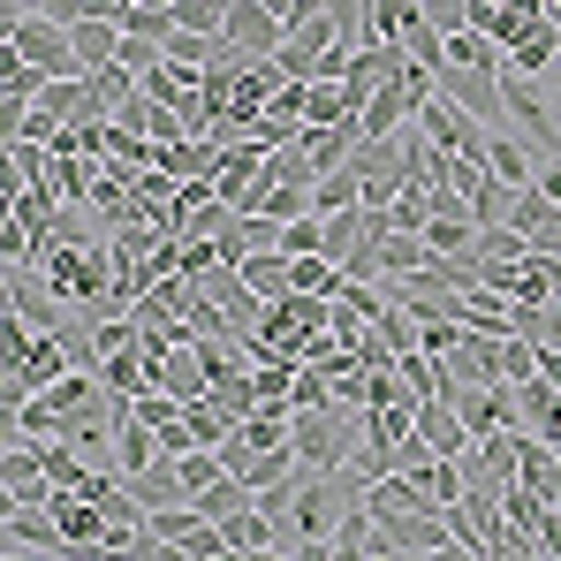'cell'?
Masks as SVG:
<instances>
[{
	"label": "cell",
	"mask_w": 561,
	"mask_h": 561,
	"mask_svg": "<svg viewBox=\"0 0 561 561\" xmlns=\"http://www.w3.org/2000/svg\"><path fill=\"white\" fill-rule=\"evenodd\" d=\"M350 402H311V410H296V463L304 470H350L357 463V448L365 440H350V417H342Z\"/></svg>",
	"instance_id": "1"
},
{
	"label": "cell",
	"mask_w": 561,
	"mask_h": 561,
	"mask_svg": "<svg viewBox=\"0 0 561 561\" xmlns=\"http://www.w3.org/2000/svg\"><path fill=\"white\" fill-rule=\"evenodd\" d=\"M0 493L15 501V508H54V470L38 456V440L31 433H8V448H0Z\"/></svg>",
	"instance_id": "2"
},
{
	"label": "cell",
	"mask_w": 561,
	"mask_h": 561,
	"mask_svg": "<svg viewBox=\"0 0 561 561\" xmlns=\"http://www.w3.org/2000/svg\"><path fill=\"white\" fill-rule=\"evenodd\" d=\"M417 122H425V137H433L440 152H456V160H485V137H493V129H485L470 106H456L448 92L425 99V106H417Z\"/></svg>",
	"instance_id": "3"
},
{
	"label": "cell",
	"mask_w": 561,
	"mask_h": 561,
	"mask_svg": "<svg viewBox=\"0 0 561 561\" xmlns=\"http://www.w3.org/2000/svg\"><path fill=\"white\" fill-rule=\"evenodd\" d=\"M220 38H236L251 61H274L280 38H288V15L266 8V0H236V8H228V23H220Z\"/></svg>",
	"instance_id": "4"
},
{
	"label": "cell",
	"mask_w": 561,
	"mask_h": 561,
	"mask_svg": "<svg viewBox=\"0 0 561 561\" xmlns=\"http://www.w3.org/2000/svg\"><path fill=\"white\" fill-rule=\"evenodd\" d=\"M266 160H274V152H266L259 137H236V145L220 152V168H213V190H220V197H228V205L243 213V197L259 190V175H266Z\"/></svg>",
	"instance_id": "5"
},
{
	"label": "cell",
	"mask_w": 561,
	"mask_h": 561,
	"mask_svg": "<svg viewBox=\"0 0 561 561\" xmlns=\"http://www.w3.org/2000/svg\"><path fill=\"white\" fill-rule=\"evenodd\" d=\"M54 524H61V539L77 547V554H106V508H99L92 493H54Z\"/></svg>",
	"instance_id": "6"
},
{
	"label": "cell",
	"mask_w": 561,
	"mask_h": 561,
	"mask_svg": "<svg viewBox=\"0 0 561 561\" xmlns=\"http://www.w3.org/2000/svg\"><path fill=\"white\" fill-rule=\"evenodd\" d=\"M23 554H77V547L61 539L54 508H15L8 501V561H23Z\"/></svg>",
	"instance_id": "7"
},
{
	"label": "cell",
	"mask_w": 561,
	"mask_h": 561,
	"mask_svg": "<svg viewBox=\"0 0 561 561\" xmlns=\"http://www.w3.org/2000/svg\"><path fill=\"white\" fill-rule=\"evenodd\" d=\"M440 92L456 99V106H470L485 129H501L508 122V99H501V77H485V69H448L440 77Z\"/></svg>",
	"instance_id": "8"
},
{
	"label": "cell",
	"mask_w": 561,
	"mask_h": 561,
	"mask_svg": "<svg viewBox=\"0 0 561 561\" xmlns=\"http://www.w3.org/2000/svg\"><path fill=\"white\" fill-rule=\"evenodd\" d=\"M417 433H425L440 456H470V440H478V433L463 425V410H456L448 394H425V402H417Z\"/></svg>",
	"instance_id": "9"
},
{
	"label": "cell",
	"mask_w": 561,
	"mask_h": 561,
	"mask_svg": "<svg viewBox=\"0 0 561 561\" xmlns=\"http://www.w3.org/2000/svg\"><path fill=\"white\" fill-rule=\"evenodd\" d=\"M448 379L456 387H493L501 379V334H478L470 327L463 342H456V357H448Z\"/></svg>",
	"instance_id": "10"
},
{
	"label": "cell",
	"mask_w": 561,
	"mask_h": 561,
	"mask_svg": "<svg viewBox=\"0 0 561 561\" xmlns=\"http://www.w3.org/2000/svg\"><path fill=\"white\" fill-rule=\"evenodd\" d=\"M38 92H46V69H38V61H23V54L8 46V69H0V114H8V129L38 106Z\"/></svg>",
	"instance_id": "11"
},
{
	"label": "cell",
	"mask_w": 561,
	"mask_h": 561,
	"mask_svg": "<svg viewBox=\"0 0 561 561\" xmlns=\"http://www.w3.org/2000/svg\"><path fill=\"white\" fill-rule=\"evenodd\" d=\"M160 463V425H145L137 410H122V433H114V470L137 478V470Z\"/></svg>",
	"instance_id": "12"
},
{
	"label": "cell",
	"mask_w": 561,
	"mask_h": 561,
	"mask_svg": "<svg viewBox=\"0 0 561 561\" xmlns=\"http://www.w3.org/2000/svg\"><path fill=\"white\" fill-rule=\"evenodd\" d=\"M69 38H77V61H84V77H99L106 61H122V23H106L84 8V23H69Z\"/></svg>",
	"instance_id": "13"
},
{
	"label": "cell",
	"mask_w": 561,
	"mask_h": 561,
	"mask_svg": "<svg viewBox=\"0 0 561 561\" xmlns=\"http://www.w3.org/2000/svg\"><path fill=\"white\" fill-rule=\"evenodd\" d=\"M554 61H561L554 23H531V31L508 46V69H516V77H554Z\"/></svg>",
	"instance_id": "14"
},
{
	"label": "cell",
	"mask_w": 561,
	"mask_h": 561,
	"mask_svg": "<svg viewBox=\"0 0 561 561\" xmlns=\"http://www.w3.org/2000/svg\"><path fill=\"white\" fill-rule=\"evenodd\" d=\"M516 478H524L531 493H547V501H554V493H561V448H554V440H539V433H524V456H516Z\"/></svg>",
	"instance_id": "15"
},
{
	"label": "cell",
	"mask_w": 561,
	"mask_h": 561,
	"mask_svg": "<svg viewBox=\"0 0 561 561\" xmlns=\"http://www.w3.org/2000/svg\"><path fill=\"white\" fill-rule=\"evenodd\" d=\"M485 168H493V175H501L508 190L539 183V160H531V145H516V137H501V129L485 137Z\"/></svg>",
	"instance_id": "16"
},
{
	"label": "cell",
	"mask_w": 561,
	"mask_h": 561,
	"mask_svg": "<svg viewBox=\"0 0 561 561\" xmlns=\"http://www.w3.org/2000/svg\"><path fill=\"white\" fill-rule=\"evenodd\" d=\"M501 46L478 31V23H463V31H448V69H485V77H501Z\"/></svg>",
	"instance_id": "17"
},
{
	"label": "cell",
	"mask_w": 561,
	"mask_h": 561,
	"mask_svg": "<svg viewBox=\"0 0 561 561\" xmlns=\"http://www.w3.org/2000/svg\"><path fill=\"white\" fill-rule=\"evenodd\" d=\"M129 485H137V501H145V508H175V501H190V485H183V463H175V456H160L152 470H137Z\"/></svg>",
	"instance_id": "18"
},
{
	"label": "cell",
	"mask_w": 561,
	"mask_h": 561,
	"mask_svg": "<svg viewBox=\"0 0 561 561\" xmlns=\"http://www.w3.org/2000/svg\"><path fill=\"white\" fill-rule=\"evenodd\" d=\"M357 205H365V175L357 168H334V175L311 183V213H357Z\"/></svg>",
	"instance_id": "19"
},
{
	"label": "cell",
	"mask_w": 561,
	"mask_h": 561,
	"mask_svg": "<svg viewBox=\"0 0 561 561\" xmlns=\"http://www.w3.org/2000/svg\"><path fill=\"white\" fill-rule=\"evenodd\" d=\"M99 379H106L114 394H145V387H152V357H145V342H129V350H114V357L99 365Z\"/></svg>",
	"instance_id": "20"
},
{
	"label": "cell",
	"mask_w": 561,
	"mask_h": 561,
	"mask_svg": "<svg viewBox=\"0 0 561 561\" xmlns=\"http://www.w3.org/2000/svg\"><path fill=\"white\" fill-rule=\"evenodd\" d=\"M243 280H251L266 304H280V296H288V251H251V259H243Z\"/></svg>",
	"instance_id": "21"
},
{
	"label": "cell",
	"mask_w": 561,
	"mask_h": 561,
	"mask_svg": "<svg viewBox=\"0 0 561 561\" xmlns=\"http://www.w3.org/2000/svg\"><path fill=\"white\" fill-rule=\"evenodd\" d=\"M8 311H23V319H31L38 334H54V327H61V311H54L46 296H31V280H23V266L8 274Z\"/></svg>",
	"instance_id": "22"
},
{
	"label": "cell",
	"mask_w": 561,
	"mask_h": 561,
	"mask_svg": "<svg viewBox=\"0 0 561 561\" xmlns=\"http://www.w3.org/2000/svg\"><path fill=\"white\" fill-rule=\"evenodd\" d=\"M433 463H440V448H433V440H425V433L410 425V433L394 440V470H410V478L425 485V478H433Z\"/></svg>",
	"instance_id": "23"
},
{
	"label": "cell",
	"mask_w": 561,
	"mask_h": 561,
	"mask_svg": "<svg viewBox=\"0 0 561 561\" xmlns=\"http://www.w3.org/2000/svg\"><path fill=\"white\" fill-rule=\"evenodd\" d=\"M539 190H547V197L561 205V160H547V168H539Z\"/></svg>",
	"instance_id": "24"
},
{
	"label": "cell",
	"mask_w": 561,
	"mask_h": 561,
	"mask_svg": "<svg viewBox=\"0 0 561 561\" xmlns=\"http://www.w3.org/2000/svg\"><path fill=\"white\" fill-rule=\"evenodd\" d=\"M539 84H554V92H561V61H554V77H539Z\"/></svg>",
	"instance_id": "25"
},
{
	"label": "cell",
	"mask_w": 561,
	"mask_h": 561,
	"mask_svg": "<svg viewBox=\"0 0 561 561\" xmlns=\"http://www.w3.org/2000/svg\"><path fill=\"white\" fill-rule=\"evenodd\" d=\"M547 8H561V0H547Z\"/></svg>",
	"instance_id": "26"
},
{
	"label": "cell",
	"mask_w": 561,
	"mask_h": 561,
	"mask_svg": "<svg viewBox=\"0 0 561 561\" xmlns=\"http://www.w3.org/2000/svg\"><path fill=\"white\" fill-rule=\"evenodd\" d=\"M554 508H561V493H554Z\"/></svg>",
	"instance_id": "27"
}]
</instances>
